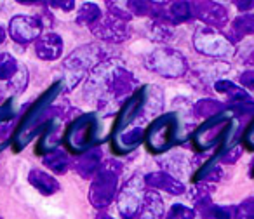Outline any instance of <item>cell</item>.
<instances>
[{"label": "cell", "instance_id": "obj_1", "mask_svg": "<svg viewBox=\"0 0 254 219\" xmlns=\"http://www.w3.org/2000/svg\"><path fill=\"white\" fill-rule=\"evenodd\" d=\"M61 92H64V84L60 78L46 92H42L40 98H37L30 105V108L26 110V113L23 115L14 129V138H12L11 146L16 153L25 150L35 136H40L46 125L60 113V108L56 106V99Z\"/></svg>", "mask_w": 254, "mask_h": 219}, {"label": "cell", "instance_id": "obj_2", "mask_svg": "<svg viewBox=\"0 0 254 219\" xmlns=\"http://www.w3.org/2000/svg\"><path fill=\"white\" fill-rule=\"evenodd\" d=\"M110 59V53L101 44H85V46L75 49L66 59L63 61V68L66 71L64 78V92L73 91L85 77H89L96 66Z\"/></svg>", "mask_w": 254, "mask_h": 219}, {"label": "cell", "instance_id": "obj_3", "mask_svg": "<svg viewBox=\"0 0 254 219\" xmlns=\"http://www.w3.org/2000/svg\"><path fill=\"white\" fill-rule=\"evenodd\" d=\"M124 170L122 162L119 160H105L92 177L91 186H89V202L98 211H105L110 207L119 193V181L120 174Z\"/></svg>", "mask_w": 254, "mask_h": 219}, {"label": "cell", "instance_id": "obj_4", "mask_svg": "<svg viewBox=\"0 0 254 219\" xmlns=\"http://www.w3.org/2000/svg\"><path fill=\"white\" fill-rule=\"evenodd\" d=\"M232 129L233 113L232 110L226 108L223 113L216 115L212 118H207V120H204L198 125L197 131L191 136V145H193V148L197 152H207V150L212 148H218V152H221L228 145Z\"/></svg>", "mask_w": 254, "mask_h": 219}, {"label": "cell", "instance_id": "obj_5", "mask_svg": "<svg viewBox=\"0 0 254 219\" xmlns=\"http://www.w3.org/2000/svg\"><path fill=\"white\" fill-rule=\"evenodd\" d=\"M180 118L176 113H162L153 118L145 129L146 150L153 155H162L174 148L180 139Z\"/></svg>", "mask_w": 254, "mask_h": 219}, {"label": "cell", "instance_id": "obj_6", "mask_svg": "<svg viewBox=\"0 0 254 219\" xmlns=\"http://www.w3.org/2000/svg\"><path fill=\"white\" fill-rule=\"evenodd\" d=\"M98 139V115L82 113L71 118L63 132V143L73 155H82L96 146Z\"/></svg>", "mask_w": 254, "mask_h": 219}, {"label": "cell", "instance_id": "obj_7", "mask_svg": "<svg viewBox=\"0 0 254 219\" xmlns=\"http://www.w3.org/2000/svg\"><path fill=\"white\" fill-rule=\"evenodd\" d=\"M145 66L164 78H180L188 71L187 57L173 47H159L146 56Z\"/></svg>", "mask_w": 254, "mask_h": 219}, {"label": "cell", "instance_id": "obj_8", "mask_svg": "<svg viewBox=\"0 0 254 219\" xmlns=\"http://www.w3.org/2000/svg\"><path fill=\"white\" fill-rule=\"evenodd\" d=\"M146 186L145 176L134 174L124 183L122 188H119L117 193V209L122 219H136L143 207L145 200Z\"/></svg>", "mask_w": 254, "mask_h": 219}, {"label": "cell", "instance_id": "obj_9", "mask_svg": "<svg viewBox=\"0 0 254 219\" xmlns=\"http://www.w3.org/2000/svg\"><path fill=\"white\" fill-rule=\"evenodd\" d=\"M193 47L209 57H228L233 53V42L214 28L200 26L193 33Z\"/></svg>", "mask_w": 254, "mask_h": 219}, {"label": "cell", "instance_id": "obj_10", "mask_svg": "<svg viewBox=\"0 0 254 219\" xmlns=\"http://www.w3.org/2000/svg\"><path fill=\"white\" fill-rule=\"evenodd\" d=\"M44 21L37 16L18 14L12 16L7 26V33L18 46H28L42 37Z\"/></svg>", "mask_w": 254, "mask_h": 219}, {"label": "cell", "instance_id": "obj_11", "mask_svg": "<svg viewBox=\"0 0 254 219\" xmlns=\"http://www.w3.org/2000/svg\"><path fill=\"white\" fill-rule=\"evenodd\" d=\"M145 103H146V91H145V85H143L141 89H136V91L122 103L119 113H117L115 124H113L112 134L124 131V129H127V127H132V124H134L138 118H143V115H145Z\"/></svg>", "mask_w": 254, "mask_h": 219}, {"label": "cell", "instance_id": "obj_12", "mask_svg": "<svg viewBox=\"0 0 254 219\" xmlns=\"http://www.w3.org/2000/svg\"><path fill=\"white\" fill-rule=\"evenodd\" d=\"M91 33L96 39L103 40L106 44H122L129 39V23H124L120 19L113 18L110 14H105L96 25H92Z\"/></svg>", "mask_w": 254, "mask_h": 219}, {"label": "cell", "instance_id": "obj_13", "mask_svg": "<svg viewBox=\"0 0 254 219\" xmlns=\"http://www.w3.org/2000/svg\"><path fill=\"white\" fill-rule=\"evenodd\" d=\"M66 117V106H61L60 113L46 125L42 132H40L39 143H37V153L42 157L53 153L54 150H60V145L63 143V132H61V122Z\"/></svg>", "mask_w": 254, "mask_h": 219}, {"label": "cell", "instance_id": "obj_14", "mask_svg": "<svg viewBox=\"0 0 254 219\" xmlns=\"http://www.w3.org/2000/svg\"><path fill=\"white\" fill-rule=\"evenodd\" d=\"M193 18L202 21L209 28L219 30L228 23V9L218 2H193Z\"/></svg>", "mask_w": 254, "mask_h": 219}, {"label": "cell", "instance_id": "obj_15", "mask_svg": "<svg viewBox=\"0 0 254 219\" xmlns=\"http://www.w3.org/2000/svg\"><path fill=\"white\" fill-rule=\"evenodd\" d=\"M112 150L117 155H127V153L134 152L136 148L145 143V129L139 125H132L120 132L112 134Z\"/></svg>", "mask_w": 254, "mask_h": 219}, {"label": "cell", "instance_id": "obj_16", "mask_svg": "<svg viewBox=\"0 0 254 219\" xmlns=\"http://www.w3.org/2000/svg\"><path fill=\"white\" fill-rule=\"evenodd\" d=\"M145 186L148 190L155 191H166V193L178 197V195H183L187 191V186L181 179H176L171 174L164 172V170H157V172H150L145 176Z\"/></svg>", "mask_w": 254, "mask_h": 219}, {"label": "cell", "instance_id": "obj_17", "mask_svg": "<svg viewBox=\"0 0 254 219\" xmlns=\"http://www.w3.org/2000/svg\"><path fill=\"white\" fill-rule=\"evenodd\" d=\"M63 39L54 32L42 33V37L35 42V54L42 61H58L63 56Z\"/></svg>", "mask_w": 254, "mask_h": 219}, {"label": "cell", "instance_id": "obj_18", "mask_svg": "<svg viewBox=\"0 0 254 219\" xmlns=\"http://www.w3.org/2000/svg\"><path fill=\"white\" fill-rule=\"evenodd\" d=\"M101 164H103V152L98 146H94L89 152L78 155V159L75 160L71 167H73V170L82 179H92L96 176V172L99 170V167H101Z\"/></svg>", "mask_w": 254, "mask_h": 219}, {"label": "cell", "instance_id": "obj_19", "mask_svg": "<svg viewBox=\"0 0 254 219\" xmlns=\"http://www.w3.org/2000/svg\"><path fill=\"white\" fill-rule=\"evenodd\" d=\"M159 165H160V170L171 174V176H174L176 179L190 174V159H188L187 153H183V152L166 153V157L159 160Z\"/></svg>", "mask_w": 254, "mask_h": 219}, {"label": "cell", "instance_id": "obj_20", "mask_svg": "<svg viewBox=\"0 0 254 219\" xmlns=\"http://www.w3.org/2000/svg\"><path fill=\"white\" fill-rule=\"evenodd\" d=\"M28 183L39 191L44 197H51V195H56L58 191L61 190V184L56 177L51 172H46V170L40 169H32L26 176Z\"/></svg>", "mask_w": 254, "mask_h": 219}, {"label": "cell", "instance_id": "obj_21", "mask_svg": "<svg viewBox=\"0 0 254 219\" xmlns=\"http://www.w3.org/2000/svg\"><path fill=\"white\" fill-rule=\"evenodd\" d=\"M164 216H166V207H164V200L159 191L146 190L143 207L136 219H164Z\"/></svg>", "mask_w": 254, "mask_h": 219}, {"label": "cell", "instance_id": "obj_22", "mask_svg": "<svg viewBox=\"0 0 254 219\" xmlns=\"http://www.w3.org/2000/svg\"><path fill=\"white\" fill-rule=\"evenodd\" d=\"M223 177V169H221V164L218 162V157H211L207 162H204L198 170L193 174L191 181L195 183H207V184H212V183H218L219 179Z\"/></svg>", "mask_w": 254, "mask_h": 219}, {"label": "cell", "instance_id": "obj_23", "mask_svg": "<svg viewBox=\"0 0 254 219\" xmlns=\"http://www.w3.org/2000/svg\"><path fill=\"white\" fill-rule=\"evenodd\" d=\"M146 103H145V115L143 118H157L160 117V111L164 108V92L159 85H145Z\"/></svg>", "mask_w": 254, "mask_h": 219}, {"label": "cell", "instance_id": "obj_24", "mask_svg": "<svg viewBox=\"0 0 254 219\" xmlns=\"http://www.w3.org/2000/svg\"><path fill=\"white\" fill-rule=\"evenodd\" d=\"M214 89L216 92H221V94L228 96L230 103L232 105H239V103H246V101H251L249 94L244 87L237 85L235 82L228 80V78H219L218 82H214Z\"/></svg>", "mask_w": 254, "mask_h": 219}, {"label": "cell", "instance_id": "obj_25", "mask_svg": "<svg viewBox=\"0 0 254 219\" xmlns=\"http://www.w3.org/2000/svg\"><path fill=\"white\" fill-rule=\"evenodd\" d=\"M167 19L169 25H181V23H188L190 19H193V9H191V2H171L167 4Z\"/></svg>", "mask_w": 254, "mask_h": 219}, {"label": "cell", "instance_id": "obj_26", "mask_svg": "<svg viewBox=\"0 0 254 219\" xmlns=\"http://www.w3.org/2000/svg\"><path fill=\"white\" fill-rule=\"evenodd\" d=\"M225 110L226 108L223 106V103L216 101V99H211V98H204L191 106V113L197 118L207 120V118H212V117H216V115L223 113Z\"/></svg>", "mask_w": 254, "mask_h": 219}, {"label": "cell", "instance_id": "obj_27", "mask_svg": "<svg viewBox=\"0 0 254 219\" xmlns=\"http://www.w3.org/2000/svg\"><path fill=\"white\" fill-rule=\"evenodd\" d=\"M42 162H44V165L51 170V172L58 174V176L68 172V169L73 165V164H71V160L68 159V155L63 152V150H54L53 153L42 157Z\"/></svg>", "mask_w": 254, "mask_h": 219}, {"label": "cell", "instance_id": "obj_28", "mask_svg": "<svg viewBox=\"0 0 254 219\" xmlns=\"http://www.w3.org/2000/svg\"><path fill=\"white\" fill-rule=\"evenodd\" d=\"M103 18L101 7L94 2H84L80 5V9L77 11V18H75V23L78 26H89L91 28L92 25L99 21Z\"/></svg>", "mask_w": 254, "mask_h": 219}, {"label": "cell", "instance_id": "obj_29", "mask_svg": "<svg viewBox=\"0 0 254 219\" xmlns=\"http://www.w3.org/2000/svg\"><path fill=\"white\" fill-rule=\"evenodd\" d=\"M232 35L237 40L247 35H254V14H242L232 23Z\"/></svg>", "mask_w": 254, "mask_h": 219}, {"label": "cell", "instance_id": "obj_30", "mask_svg": "<svg viewBox=\"0 0 254 219\" xmlns=\"http://www.w3.org/2000/svg\"><path fill=\"white\" fill-rule=\"evenodd\" d=\"M202 219H233L235 214V207H225V205H216L209 204L202 211L197 212Z\"/></svg>", "mask_w": 254, "mask_h": 219}, {"label": "cell", "instance_id": "obj_31", "mask_svg": "<svg viewBox=\"0 0 254 219\" xmlns=\"http://www.w3.org/2000/svg\"><path fill=\"white\" fill-rule=\"evenodd\" d=\"M19 70V63L12 54L0 53V80L9 82Z\"/></svg>", "mask_w": 254, "mask_h": 219}, {"label": "cell", "instance_id": "obj_32", "mask_svg": "<svg viewBox=\"0 0 254 219\" xmlns=\"http://www.w3.org/2000/svg\"><path fill=\"white\" fill-rule=\"evenodd\" d=\"M174 39V28L162 23H150V40L159 44H167Z\"/></svg>", "mask_w": 254, "mask_h": 219}, {"label": "cell", "instance_id": "obj_33", "mask_svg": "<svg viewBox=\"0 0 254 219\" xmlns=\"http://www.w3.org/2000/svg\"><path fill=\"white\" fill-rule=\"evenodd\" d=\"M28 80H30V73H28V68L19 64V70L11 80L7 82V89L14 94H21L26 87H28Z\"/></svg>", "mask_w": 254, "mask_h": 219}, {"label": "cell", "instance_id": "obj_34", "mask_svg": "<svg viewBox=\"0 0 254 219\" xmlns=\"http://www.w3.org/2000/svg\"><path fill=\"white\" fill-rule=\"evenodd\" d=\"M106 14L113 16V18L120 19V21L124 23H131V19L134 18V16L131 14V11H129V7H127V2H115V0H112V2H106Z\"/></svg>", "mask_w": 254, "mask_h": 219}, {"label": "cell", "instance_id": "obj_35", "mask_svg": "<svg viewBox=\"0 0 254 219\" xmlns=\"http://www.w3.org/2000/svg\"><path fill=\"white\" fill-rule=\"evenodd\" d=\"M242 148L244 146L240 145V143H232V145H226L225 148L221 150V152L216 153V157H218V162L219 164H235L237 160L242 157Z\"/></svg>", "mask_w": 254, "mask_h": 219}, {"label": "cell", "instance_id": "obj_36", "mask_svg": "<svg viewBox=\"0 0 254 219\" xmlns=\"http://www.w3.org/2000/svg\"><path fill=\"white\" fill-rule=\"evenodd\" d=\"M233 219H254V197L247 198L240 205H237Z\"/></svg>", "mask_w": 254, "mask_h": 219}, {"label": "cell", "instance_id": "obj_37", "mask_svg": "<svg viewBox=\"0 0 254 219\" xmlns=\"http://www.w3.org/2000/svg\"><path fill=\"white\" fill-rule=\"evenodd\" d=\"M152 5L153 2H148V0H138V2H127V7L131 11L132 16H148L150 18V12H152Z\"/></svg>", "mask_w": 254, "mask_h": 219}, {"label": "cell", "instance_id": "obj_38", "mask_svg": "<svg viewBox=\"0 0 254 219\" xmlns=\"http://www.w3.org/2000/svg\"><path fill=\"white\" fill-rule=\"evenodd\" d=\"M12 138H14V125H12V120L0 124V152L11 145Z\"/></svg>", "mask_w": 254, "mask_h": 219}, {"label": "cell", "instance_id": "obj_39", "mask_svg": "<svg viewBox=\"0 0 254 219\" xmlns=\"http://www.w3.org/2000/svg\"><path fill=\"white\" fill-rule=\"evenodd\" d=\"M169 211L173 212L178 219H202L193 207H187V205H183V204H173V207H171Z\"/></svg>", "mask_w": 254, "mask_h": 219}, {"label": "cell", "instance_id": "obj_40", "mask_svg": "<svg viewBox=\"0 0 254 219\" xmlns=\"http://www.w3.org/2000/svg\"><path fill=\"white\" fill-rule=\"evenodd\" d=\"M14 117H16V103L12 98H9L7 101H4L0 105V124L11 122Z\"/></svg>", "mask_w": 254, "mask_h": 219}, {"label": "cell", "instance_id": "obj_41", "mask_svg": "<svg viewBox=\"0 0 254 219\" xmlns=\"http://www.w3.org/2000/svg\"><path fill=\"white\" fill-rule=\"evenodd\" d=\"M240 145H242L244 148L251 150V152L254 150V118H251L247 127L244 129L242 138H240Z\"/></svg>", "mask_w": 254, "mask_h": 219}, {"label": "cell", "instance_id": "obj_42", "mask_svg": "<svg viewBox=\"0 0 254 219\" xmlns=\"http://www.w3.org/2000/svg\"><path fill=\"white\" fill-rule=\"evenodd\" d=\"M49 7L60 9V11L70 12L75 9V2L73 0H54V2H49Z\"/></svg>", "mask_w": 254, "mask_h": 219}, {"label": "cell", "instance_id": "obj_43", "mask_svg": "<svg viewBox=\"0 0 254 219\" xmlns=\"http://www.w3.org/2000/svg\"><path fill=\"white\" fill-rule=\"evenodd\" d=\"M240 85L253 91L254 89V71H244V73L240 75Z\"/></svg>", "mask_w": 254, "mask_h": 219}, {"label": "cell", "instance_id": "obj_44", "mask_svg": "<svg viewBox=\"0 0 254 219\" xmlns=\"http://www.w3.org/2000/svg\"><path fill=\"white\" fill-rule=\"evenodd\" d=\"M233 4H235V7H239V11H249V9L254 7V0H249V2H240V0H235Z\"/></svg>", "mask_w": 254, "mask_h": 219}, {"label": "cell", "instance_id": "obj_45", "mask_svg": "<svg viewBox=\"0 0 254 219\" xmlns=\"http://www.w3.org/2000/svg\"><path fill=\"white\" fill-rule=\"evenodd\" d=\"M5 37H7V32H5L4 26H0V44H4Z\"/></svg>", "mask_w": 254, "mask_h": 219}, {"label": "cell", "instance_id": "obj_46", "mask_svg": "<svg viewBox=\"0 0 254 219\" xmlns=\"http://www.w3.org/2000/svg\"><path fill=\"white\" fill-rule=\"evenodd\" d=\"M96 219H115V218H112L110 214H106V212H103V211H101L98 216H96Z\"/></svg>", "mask_w": 254, "mask_h": 219}, {"label": "cell", "instance_id": "obj_47", "mask_svg": "<svg viewBox=\"0 0 254 219\" xmlns=\"http://www.w3.org/2000/svg\"><path fill=\"white\" fill-rule=\"evenodd\" d=\"M164 219H178V218H176V216H174L171 211H167V212H166V216H164Z\"/></svg>", "mask_w": 254, "mask_h": 219}, {"label": "cell", "instance_id": "obj_48", "mask_svg": "<svg viewBox=\"0 0 254 219\" xmlns=\"http://www.w3.org/2000/svg\"><path fill=\"white\" fill-rule=\"evenodd\" d=\"M2 99H4V89H0V105H2Z\"/></svg>", "mask_w": 254, "mask_h": 219}, {"label": "cell", "instance_id": "obj_49", "mask_svg": "<svg viewBox=\"0 0 254 219\" xmlns=\"http://www.w3.org/2000/svg\"><path fill=\"white\" fill-rule=\"evenodd\" d=\"M0 219H2V218H0Z\"/></svg>", "mask_w": 254, "mask_h": 219}]
</instances>
